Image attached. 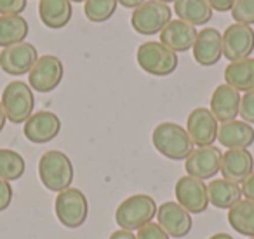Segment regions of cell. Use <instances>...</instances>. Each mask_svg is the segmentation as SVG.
Here are the masks:
<instances>
[{
    "mask_svg": "<svg viewBox=\"0 0 254 239\" xmlns=\"http://www.w3.org/2000/svg\"><path fill=\"white\" fill-rule=\"evenodd\" d=\"M152 143L157 152L171 161H187L188 155L193 152L188 131L176 122H160L152 133Z\"/></svg>",
    "mask_w": 254,
    "mask_h": 239,
    "instance_id": "cell-1",
    "label": "cell"
},
{
    "mask_svg": "<svg viewBox=\"0 0 254 239\" xmlns=\"http://www.w3.org/2000/svg\"><path fill=\"white\" fill-rule=\"evenodd\" d=\"M39 176L42 185L51 192H63L73 182V164L70 157L60 150H47L39 161Z\"/></svg>",
    "mask_w": 254,
    "mask_h": 239,
    "instance_id": "cell-2",
    "label": "cell"
},
{
    "mask_svg": "<svg viewBox=\"0 0 254 239\" xmlns=\"http://www.w3.org/2000/svg\"><path fill=\"white\" fill-rule=\"evenodd\" d=\"M159 206L155 199L146 194H134L119 204L115 211V222L122 231H139L146 224L153 222Z\"/></svg>",
    "mask_w": 254,
    "mask_h": 239,
    "instance_id": "cell-3",
    "label": "cell"
},
{
    "mask_svg": "<svg viewBox=\"0 0 254 239\" xmlns=\"http://www.w3.org/2000/svg\"><path fill=\"white\" fill-rule=\"evenodd\" d=\"M2 107L12 124H21L30 119L35 107V96L30 84L23 81H12L2 91Z\"/></svg>",
    "mask_w": 254,
    "mask_h": 239,
    "instance_id": "cell-4",
    "label": "cell"
},
{
    "mask_svg": "<svg viewBox=\"0 0 254 239\" xmlns=\"http://www.w3.org/2000/svg\"><path fill=\"white\" fill-rule=\"evenodd\" d=\"M54 213L60 224L66 229H78L85 224L89 215V203L80 189L63 190L54 201Z\"/></svg>",
    "mask_w": 254,
    "mask_h": 239,
    "instance_id": "cell-5",
    "label": "cell"
},
{
    "mask_svg": "<svg viewBox=\"0 0 254 239\" xmlns=\"http://www.w3.org/2000/svg\"><path fill=\"white\" fill-rule=\"evenodd\" d=\"M136 60L141 70L155 77H166L171 75L178 68V54L174 51L167 49L160 42H145L138 47Z\"/></svg>",
    "mask_w": 254,
    "mask_h": 239,
    "instance_id": "cell-6",
    "label": "cell"
},
{
    "mask_svg": "<svg viewBox=\"0 0 254 239\" xmlns=\"http://www.w3.org/2000/svg\"><path fill=\"white\" fill-rule=\"evenodd\" d=\"M171 18L173 11L167 4L159 0H146L145 4L132 11L131 25L139 35H155L166 28L167 23H171Z\"/></svg>",
    "mask_w": 254,
    "mask_h": 239,
    "instance_id": "cell-7",
    "label": "cell"
},
{
    "mask_svg": "<svg viewBox=\"0 0 254 239\" xmlns=\"http://www.w3.org/2000/svg\"><path fill=\"white\" fill-rule=\"evenodd\" d=\"M64 75L63 63L58 56L44 54L37 60L28 74L30 88L37 93H51L61 84Z\"/></svg>",
    "mask_w": 254,
    "mask_h": 239,
    "instance_id": "cell-8",
    "label": "cell"
},
{
    "mask_svg": "<svg viewBox=\"0 0 254 239\" xmlns=\"http://www.w3.org/2000/svg\"><path fill=\"white\" fill-rule=\"evenodd\" d=\"M223 56L232 63L251 58L254 51V30L253 26L233 23L221 33Z\"/></svg>",
    "mask_w": 254,
    "mask_h": 239,
    "instance_id": "cell-9",
    "label": "cell"
},
{
    "mask_svg": "<svg viewBox=\"0 0 254 239\" xmlns=\"http://www.w3.org/2000/svg\"><path fill=\"white\" fill-rule=\"evenodd\" d=\"M174 196L178 199V204L183 206L190 215L204 213L209 206L207 185L202 180H197L190 175L181 176L178 180L174 187Z\"/></svg>",
    "mask_w": 254,
    "mask_h": 239,
    "instance_id": "cell-10",
    "label": "cell"
},
{
    "mask_svg": "<svg viewBox=\"0 0 254 239\" xmlns=\"http://www.w3.org/2000/svg\"><path fill=\"white\" fill-rule=\"evenodd\" d=\"M39 60L37 47L30 42H21L18 46H11L2 49L0 53V68L7 75L19 77V75L30 74L33 65Z\"/></svg>",
    "mask_w": 254,
    "mask_h": 239,
    "instance_id": "cell-11",
    "label": "cell"
},
{
    "mask_svg": "<svg viewBox=\"0 0 254 239\" xmlns=\"http://www.w3.org/2000/svg\"><path fill=\"white\" fill-rule=\"evenodd\" d=\"M187 131L197 147H211L218 140V120L205 107L191 110L187 119Z\"/></svg>",
    "mask_w": 254,
    "mask_h": 239,
    "instance_id": "cell-12",
    "label": "cell"
},
{
    "mask_svg": "<svg viewBox=\"0 0 254 239\" xmlns=\"http://www.w3.org/2000/svg\"><path fill=\"white\" fill-rule=\"evenodd\" d=\"M221 157H223L221 150L218 147H214V145L193 148V152L187 157L185 169H187V173L190 176L204 182V180L214 178L219 173Z\"/></svg>",
    "mask_w": 254,
    "mask_h": 239,
    "instance_id": "cell-13",
    "label": "cell"
},
{
    "mask_svg": "<svg viewBox=\"0 0 254 239\" xmlns=\"http://www.w3.org/2000/svg\"><path fill=\"white\" fill-rule=\"evenodd\" d=\"M157 224L169 234V238H185L193 227L191 215L174 201L160 204L157 210Z\"/></svg>",
    "mask_w": 254,
    "mask_h": 239,
    "instance_id": "cell-14",
    "label": "cell"
},
{
    "mask_svg": "<svg viewBox=\"0 0 254 239\" xmlns=\"http://www.w3.org/2000/svg\"><path fill=\"white\" fill-rule=\"evenodd\" d=\"M60 131H61L60 117L54 112H49V110L32 114L30 119L25 122V127H23V133H25L26 140L37 145L53 141L60 134Z\"/></svg>",
    "mask_w": 254,
    "mask_h": 239,
    "instance_id": "cell-15",
    "label": "cell"
},
{
    "mask_svg": "<svg viewBox=\"0 0 254 239\" xmlns=\"http://www.w3.org/2000/svg\"><path fill=\"white\" fill-rule=\"evenodd\" d=\"M254 171V157L247 148H228L221 157L219 173L233 183H242Z\"/></svg>",
    "mask_w": 254,
    "mask_h": 239,
    "instance_id": "cell-16",
    "label": "cell"
},
{
    "mask_svg": "<svg viewBox=\"0 0 254 239\" xmlns=\"http://www.w3.org/2000/svg\"><path fill=\"white\" fill-rule=\"evenodd\" d=\"M240 93L228 84H219L211 96V112L218 122L235 120L240 112Z\"/></svg>",
    "mask_w": 254,
    "mask_h": 239,
    "instance_id": "cell-17",
    "label": "cell"
},
{
    "mask_svg": "<svg viewBox=\"0 0 254 239\" xmlns=\"http://www.w3.org/2000/svg\"><path fill=\"white\" fill-rule=\"evenodd\" d=\"M193 60L202 67H212L223 56L221 33L216 28H204L197 33V39L191 47Z\"/></svg>",
    "mask_w": 254,
    "mask_h": 239,
    "instance_id": "cell-18",
    "label": "cell"
},
{
    "mask_svg": "<svg viewBox=\"0 0 254 239\" xmlns=\"http://www.w3.org/2000/svg\"><path fill=\"white\" fill-rule=\"evenodd\" d=\"M197 39V30L193 25L181 19H171L167 23L166 28L160 32V44L167 47V49L174 51V53H185L190 51Z\"/></svg>",
    "mask_w": 254,
    "mask_h": 239,
    "instance_id": "cell-19",
    "label": "cell"
},
{
    "mask_svg": "<svg viewBox=\"0 0 254 239\" xmlns=\"http://www.w3.org/2000/svg\"><path fill=\"white\" fill-rule=\"evenodd\" d=\"M73 16L70 0H40L39 2V18L44 26L51 30H60L70 23Z\"/></svg>",
    "mask_w": 254,
    "mask_h": 239,
    "instance_id": "cell-20",
    "label": "cell"
},
{
    "mask_svg": "<svg viewBox=\"0 0 254 239\" xmlns=\"http://www.w3.org/2000/svg\"><path fill=\"white\" fill-rule=\"evenodd\" d=\"M218 140L226 148H249L254 143V129L244 120L223 122L218 131Z\"/></svg>",
    "mask_w": 254,
    "mask_h": 239,
    "instance_id": "cell-21",
    "label": "cell"
},
{
    "mask_svg": "<svg viewBox=\"0 0 254 239\" xmlns=\"http://www.w3.org/2000/svg\"><path fill=\"white\" fill-rule=\"evenodd\" d=\"M207 196L209 204L219 208V210H230L242 199V187L225 178L212 180L207 185Z\"/></svg>",
    "mask_w": 254,
    "mask_h": 239,
    "instance_id": "cell-22",
    "label": "cell"
},
{
    "mask_svg": "<svg viewBox=\"0 0 254 239\" xmlns=\"http://www.w3.org/2000/svg\"><path fill=\"white\" fill-rule=\"evenodd\" d=\"M225 84L232 86L239 93L254 89V58L232 61L225 68Z\"/></svg>",
    "mask_w": 254,
    "mask_h": 239,
    "instance_id": "cell-23",
    "label": "cell"
},
{
    "mask_svg": "<svg viewBox=\"0 0 254 239\" xmlns=\"http://www.w3.org/2000/svg\"><path fill=\"white\" fill-rule=\"evenodd\" d=\"M174 12L181 21H187L193 26L205 25L212 19V9L207 0H176Z\"/></svg>",
    "mask_w": 254,
    "mask_h": 239,
    "instance_id": "cell-24",
    "label": "cell"
},
{
    "mask_svg": "<svg viewBox=\"0 0 254 239\" xmlns=\"http://www.w3.org/2000/svg\"><path fill=\"white\" fill-rule=\"evenodd\" d=\"M30 25L23 16H0V47H11L25 42Z\"/></svg>",
    "mask_w": 254,
    "mask_h": 239,
    "instance_id": "cell-25",
    "label": "cell"
},
{
    "mask_svg": "<svg viewBox=\"0 0 254 239\" xmlns=\"http://www.w3.org/2000/svg\"><path fill=\"white\" fill-rule=\"evenodd\" d=\"M228 224L235 232L254 238V201L240 199L228 210Z\"/></svg>",
    "mask_w": 254,
    "mask_h": 239,
    "instance_id": "cell-26",
    "label": "cell"
},
{
    "mask_svg": "<svg viewBox=\"0 0 254 239\" xmlns=\"http://www.w3.org/2000/svg\"><path fill=\"white\" fill-rule=\"evenodd\" d=\"M26 162L21 154L11 148H0V178L14 182L25 175Z\"/></svg>",
    "mask_w": 254,
    "mask_h": 239,
    "instance_id": "cell-27",
    "label": "cell"
},
{
    "mask_svg": "<svg viewBox=\"0 0 254 239\" xmlns=\"http://www.w3.org/2000/svg\"><path fill=\"white\" fill-rule=\"evenodd\" d=\"M117 0H85L84 14L91 23H105L115 14Z\"/></svg>",
    "mask_w": 254,
    "mask_h": 239,
    "instance_id": "cell-28",
    "label": "cell"
},
{
    "mask_svg": "<svg viewBox=\"0 0 254 239\" xmlns=\"http://www.w3.org/2000/svg\"><path fill=\"white\" fill-rule=\"evenodd\" d=\"M232 18L240 25H254V0H235L232 7Z\"/></svg>",
    "mask_w": 254,
    "mask_h": 239,
    "instance_id": "cell-29",
    "label": "cell"
},
{
    "mask_svg": "<svg viewBox=\"0 0 254 239\" xmlns=\"http://www.w3.org/2000/svg\"><path fill=\"white\" fill-rule=\"evenodd\" d=\"M239 116L242 117L244 122L254 124V89L253 91L244 93V96L240 98V112Z\"/></svg>",
    "mask_w": 254,
    "mask_h": 239,
    "instance_id": "cell-30",
    "label": "cell"
},
{
    "mask_svg": "<svg viewBox=\"0 0 254 239\" xmlns=\"http://www.w3.org/2000/svg\"><path fill=\"white\" fill-rule=\"evenodd\" d=\"M28 0H0V16H21Z\"/></svg>",
    "mask_w": 254,
    "mask_h": 239,
    "instance_id": "cell-31",
    "label": "cell"
},
{
    "mask_svg": "<svg viewBox=\"0 0 254 239\" xmlns=\"http://www.w3.org/2000/svg\"><path fill=\"white\" fill-rule=\"evenodd\" d=\"M136 238L138 239H171L169 234H167L159 224H153V222H150L145 227L139 229Z\"/></svg>",
    "mask_w": 254,
    "mask_h": 239,
    "instance_id": "cell-32",
    "label": "cell"
},
{
    "mask_svg": "<svg viewBox=\"0 0 254 239\" xmlns=\"http://www.w3.org/2000/svg\"><path fill=\"white\" fill-rule=\"evenodd\" d=\"M12 196H14V190H12L11 183L0 178V213L11 206Z\"/></svg>",
    "mask_w": 254,
    "mask_h": 239,
    "instance_id": "cell-33",
    "label": "cell"
},
{
    "mask_svg": "<svg viewBox=\"0 0 254 239\" xmlns=\"http://www.w3.org/2000/svg\"><path fill=\"white\" fill-rule=\"evenodd\" d=\"M207 4L211 5L212 11L228 12V11H232L233 4H235V0H207Z\"/></svg>",
    "mask_w": 254,
    "mask_h": 239,
    "instance_id": "cell-34",
    "label": "cell"
},
{
    "mask_svg": "<svg viewBox=\"0 0 254 239\" xmlns=\"http://www.w3.org/2000/svg\"><path fill=\"white\" fill-rule=\"evenodd\" d=\"M242 196L249 201H254V171L242 182Z\"/></svg>",
    "mask_w": 254,
    "mask_h": 239,
    "instance_id": "cell-35",
    "label": "cell"
},
{
    "mask_svg": "<svg viewBox=\"0 0 254 239\" xmlns=\"http://www.w3.org/2000/svg\"><path fill=\"white\" fill-rule=\"evenodd\" d=\"M108 239H138V238H136V234H132L131 231H122V229H119V231L113 232Z\"/></svg>",
    "mask_w": 254,
    "mask_h": 239,
    "instance_id": "cell-36",
    "label": "cell"
},
{
    "mask_svg": "<svg viewBox=\"0 0 254 239\" xmlns=\"http://www.w3.org/2000/svg\"><path fill=\"white\" fill-rule=\"evenodd\" d=\"M120 5H124L126 9H138L139 5H143L146 0H117Z\"/></svg>",
    "mask_w": 254,
    "mask_h": 239,
    "instance_id": "cell-37",
    "label": "cell"
},
{
    "mask_svg": "<svg viewBox=\"0 0 254 239\" xmlns=\"http://www.w3.org/2000/svg\"><path fill=\"white\" fill-rule=\"evenodd\" d=\"M5 122H7V116H5V112H4V107H2V102H0V133H2V131H4Z\"/></svg>",
    "mask_w": 254,
    "mask_h": 239,
    "instance_id": "cell-38",
    "label": "cell"
},
{
    "mask_svg": "<svg viewBox=\"0 0 254 239\" xmlns=\"http://www.w3.org/2000/svg\"><path fill=\"white\" fill-rule=\"evenodd\" d=\"M209 239H233L230 234H225V232H218V234H212Z\"/></svg>",
    "mask_w": 254,
    "mask_h": 239,
    "instance_id": "cell-39",
    "label": "cell"
},
{
    "mask_svg": "<svg viewBox=\"0 0 254 239\" xmlns=\"http://www.w3.org/2000/svg\"><path fill=\"white\" fill-rule=\"evenodd\" d=\"M159 2H162V4H167V5H169L171 2H176V0H159Z\"/></svg>",
    "mask_w": 254,
    "mask_h": 239,
    "instance_id": "cell-40",
    "label": "cell"
},
{
    "mask_svg": "<svg viewBox=\"0 0 254 239\" xmlns=\"http://www.w3.org/2000/svg\"><path fill=\"white\" fill-rule=\"evenodd\" d=\"M70 2H73V4H82V2H85V0H70Z\"/></svg>",
    "mask_w": 254,
    "mask_h": 239,
    "instance_id": "cell-41",
    "label": "cell"
},
{
    "mask_svg": "<svg viewBox=\"0 0 254 239\" xmlns=\"http://www.w3.org/2000/svg\"><path fill=\"white\" fill-rule=\"evenodd\" d=\"M249 239H254V238H249Z\"/></svg>",
    "mask_w": 254,
    "mask_h": 239,
    "instance_id": "cell-42",
    "label": "cell"
}]
</instances>
